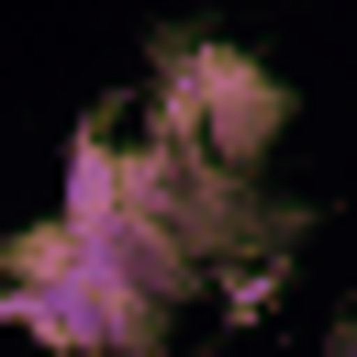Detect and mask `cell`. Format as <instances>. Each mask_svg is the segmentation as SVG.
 Masks as SVG:
<instances>
[{
    "label": "cell",
    "mask_w": 357,
    "mask_h": 357,
    "mask_svg": "<svg viewBox=\"0 0 357 357\" xmlns=\"http://www.w3.org/2000/svg\"><path fill=\"white\" fill-rule=\"evenodd\" d=\"M167 312L178 301H156L134 268L89 257L56 212L11 245V324L33 346H56V357H156L167 346Z\"/></svg>",
    "instance_id": "obj_1"
},
{
    "label": "cell",
    "mask_w": 357,
    "mask_h": 357,
    "mask_svg": "<svg viewBox=\"0 0 357 357\" xmlns=\"http://www.w3.org/2000/svg\"><path fill=\"white\" fill-rule=\"evenodd\" d=\"M279 123H290V89H279L257 56H234V45H178V56H167L156 145H201V156H223V167H257V156L279 145Z\"/></svg>",
    "instance_id": "obj_2"
}]
</instances>
